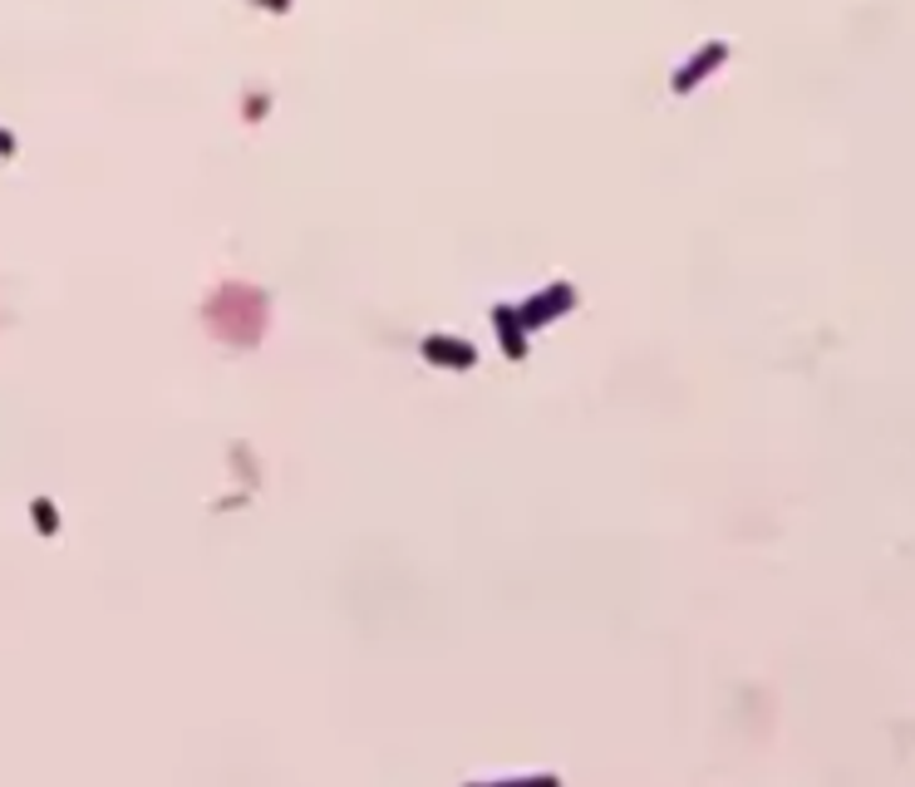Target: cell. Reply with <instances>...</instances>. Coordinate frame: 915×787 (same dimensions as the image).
<instances>
[{"label":"cell","mask_w":915,"mask_h":787,"mask_svg":"<svg viewBox=\"0 0 915 787\" xmlns=\"http://www.w3.org/2000/svg\"><path fill=\"white\" fill-rule=\"evenodd\" d=\"M571 306H576V291L566 286V281H556L552 291H542V296L522 300L518 315H522V325H527V330H536V325H552L556 315H562V310H571Z\"/></svg>","instance_id":"6da1fadb"},{"label":"cell","mask_w":915,"mask_h":787,"mask_svg":"<svg viewBox=\"0 0 915 787\" xmlns=\"http://www.w3.org/2000/svg\"><path fill=\"white\" fill-rule=\"evenodd\" d=\"M723 59H729V45H723V40H709L699 55H689L685 65L675 69V94H689L694 84H704V75H709V69H719Z\"/></svg>","instance_id":"7a4b0ae2"},{"label":"cell","mask_w":915,"mask_h":787,"mask_svg":"<svg viewBox=\"0 0 915 787\" xmlns=\"http://www.w3.org/2000/svg\"><path fill=\"white\" fill-rule=\"evenodd\" d=\"M424 354L434 364H444V370H472V364H478L472 345L468 340H454V335H424Z\"/></svg>","instance_id":"3957f363"},{"label":"cell","mask_w":915,"mask_h":787,"mask_svg":"<svg viewBox=\"0 0 915 787\" xmlns=\"http://www.w3.org/2000/svg\"><path fill=\"white\" fill-rule=\"evenodd\" d=\"M492 330H498L502 350H508L512 360H522V354H527V325H522L518 306H498V310H492Z\"/></svg>","instance_id":"277c9868"},{"label":"cell","mask_w":915,"mask_h":787,"mask_svg":"<svg viewBox=\"0 0 915 787\" xmlns=\"http://www.w3.org/2000/svg\"><path fill=\"white\" fill-rule=\"evenodd\" d=\"M468 787H562V778L542 773V778H508V783H468Z\"/></svg>","instance_id":"5b68a950"},{"label":"cell","mask_w":915,"mask_h":787,"mask_svg":"<svg viewBox=\"0 0 915 787\" xmlns=\"http://www.w3.org/2000/svg\"><path fill=\"white\" fill-rule=\"evenodd\" d=\"M35 512H40V527H45V532H55V517H50V502H35Z\"/></svg>","instance_id":"8992f818"}]
</instances>
